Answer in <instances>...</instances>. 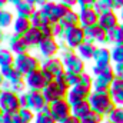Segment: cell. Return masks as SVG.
<instances>
[{
    "mask_svg": "<svg viewBox=\"0 0 123 123\" xmlns=\"http://www.w3.org/2000/svg\"><path fill=\"white\" fill-rule=\"evenodd\" d=\"M6 37H7V36H6V33H4L3 30H0V49L3 47V43L6 42Z\"/></svg>",
    "mask_w": 123,
    "mask_h": 123,
    "instance_id": "cell-49",
    "label": "cell"
},
{
    "mask_svg": "<svg viewBox=\"0 0 123 123\" xmlns=\"http://www.w3.org/2000/svg\"><path fill=\"white\" fill-rule=\"evenodd\" d=\"M107 44H112V46L123 44V23L122 22H120V25L116 29L107 31Z\"/></svg>",
    "mask_w": 123,
    "mask_h": 123,
    "instance_id": "cell-30",
    "label": "cell"
},
{
    "mask_svg": "<svg viewBox=\"0 0 123 123\" xmlns=\"http://www.w3.org/2000/svg\"><path fill=\"white\" fill-rule=\"evenodd\" d=\"M79 19H80V26L83 29H87L90 26L97 25L99 13L93 7H83V9H79Z\"/></svg>",
    "mask_w": 123,
    "mask_h": 123,
    "instance_id": "cell-18",
    "label": "cell"
},
{
    "mask_svg": "<svg viewBox=\"0 0 123 123\" xmlns=\"http://www.w3.org/2000/svg\"><path fill=\"white\" fill-rule=\"evenodd\" d=\"M93 9H94L99 14H100V13H105V12H107V10H112L109 0H96Z\"/></svg>",
    "mask_w": 123,
    "mask_h": 123,
    "instance_id": "cell-37",
    "label": "cell"
},
{
    "mask_svg": "<svg viewBox=\"0 0 123 123\" xmlns=\"http://www.w3.org/2000/svg\"><path fill=\"white\" fill-rule=\"evenodd\" d=\"M33 123H56V120L52 117L50 112H49V107L42 110L40 113H36V117H34V122Z\"/></svg>",
    "mask_w": 123,
    "mask_h": 123,
    "instance_id": "cell-35",
    "label": "cell"
},
{
    "mask_svg": "<svg viewBox=\"0 0 123 123\" xmlns=\"http://www.w3.org/2000/svg\"><path fill=\"white\" fill-rule=\"evenodd\" d=\"M30 23H31V27H37V29H40V30L52 25V23L49 22L47 16L43 13L42 9H37V10L33 13V16L30 17Z\"/></svg>",
    "mask_w": 123,
    "mask_h": 123,
    "instance_id": "cell-27",
    "label": "cell"
},
{
    "mask_svg": "<svg viewBox=\"0 0 123 123\" xmlns=\"http://www.w3.org/2000/svg\"><path fill=\"white\" fill-rule=\"evenodd\" d=\"M86 40V34H85V29L82 26H76V27H70V29H66L64 34L62 37V42L66 49H70V50H76L82 43H85Z\"/></svg>",
    "mask_w": 123,
    "mask_h": 123,
    "instance_id": "cell-5",
    "label": "cell"
},
{
    "mask_svg": "<svg viewBox=\"0 0 123 123\" xmlns=\"http://www.w3.org/2000/svg\"><path fill=\"white\" fill-rule=\"evenodd\" d=\"M36 10H37V7L33 6V4L29 3V1H26V0H23L22 3H19L17 6H14L16 16H19V17H25V19H30Z\"/></svg>",
    "mask_w": 123,
    "mask_h": 123,
    "instance_id": "cell-28",
    "label": "cell"
},
{
    "mask_svg": "<svg viewBox=\"0 0 123 123\" xmlns=\"http://www.w3.org/2000/svg\"><path fill=\"white\" fill-rule=\"evenodd\" d=\"M27 107L34 113H40L42 110L49 107V103L46 102L42 92H29L27 90Z\"/></svg>",
    "mask_w": 123,
    "mask_h": 123,
    "instance_id": "cell-16",
    "label": "cell"
},
{
    "mask_svg": "<svg viewBox=\"0 0 123 123\" xmlns=\"http://www.w3.org/2000/svg\"><path fill=\"white\" fill-rule=\"evenodd\" d=\"M0 123H12L10 115H3V116L0 117Z\"/></svg>",
    "mask_w": 123,
    "mask_h": 123,
    "instance_id": "cell-48",
    "label": "cell"
},
{
    "mask_svg": "<svg viewBox=\"0 0 123 123\" xmlns=\"http://www.w3.org/2000/svg\"><path fill=\"white\" fill-rule=\"evenodd\" d=\"M80 123H90V122H85V120H80Z\"/></svg>",
    "mask_w": 123,
    "mask_h": 123,
    "instance_id": "cell-56",
    "label": "cell"
},
{
    "mask_svg": "<svg viewBox=\"0 0 123 123\" xmlns=\"http://www.w3.org/2000/svg\"><path fill=\"white\" fill-rule=\"evenodd\" d=\"M112 55V64H122L123 63V44L112 46L110 47Z\"/></svg>",
    "mask_w": 123,
    "mask_h": 123,
    "instance_id": "cell-33",
    "label": "cell"
},
{
    "mask_svg": "<svg viewBox=\"0 0 123 123\" xmlns=\"http://www.w3.org/2000/svg\"><path fill=\"white\" fill-rule=\"evenodd\" d=\"M62 123H80V120L76 119V117H73V116H70L67 120H64V122H62Z\"/></svg>",
    "mask_w": 123,
    "mask_h": 123,
    "instance_id": "cell-50",
    "label": "cell"
},
{
    "mask_svg": "<svg viewBox=\"0 0 123 123\" xmlns=\"http://www.w3.org/2000/svg\"><path fill=\"white\" fill-rule=\"evenodd\" d=\"M113 70L117 79H123V63L122 64H113Z\"/></svg>",
    "mask_w": 123,
    "mask_h": 123,
    "instance_id": "cell-43",
    "label": "cell"
},
{
    "mask_svg": "<svg viewBox=\"0 0 123 123\" xmlns=\"http://www.w3.org/2000/svg\"><path fill=\"white\" fill-rule=\"evenodd\" d=\"M63 34H64V29L62 27L60 23L52 25V36H53V39H56V40H62Z\"/></svg>",
    "mask_w": 123,
    "mask_h": 123,
    "instance_id": "cell-39",
    "label": "cell"
},
{
    "mask_svg": "<svg viewBox=\"0 0 123 123\" xmlns=\"http://www.w3.org/2000/svg\"><path fill=\"white\" fill-rule=\"evenodd\" d=\"M25 83H26V87L29 92H43V89L49 85L40 69L25 76Z\"/></svg>",
    "mask_w": 123,
    "mask_h": 123,
    "instance_id": "cell-11",
    "label": "cell"
},
{
    "mask_svg": "<svg viewBox=\"0 0 123 123\" xmlns=\"http://www.w3.org/2000/svg\"><path fill=\"white\" fill-rule=\"evenodd\" d=\"M19 103H20V109L27 107V92L19 94Z\"/></svg>",
    "mask_w": 123,
    "mask_h": 123,
    "instance_id": "cell-44",
    "label": "cell"
},
{
    "mask_svg": "<svg viewBox=\"0 0 123 123\" xmlns=\"http://www.w3.org/2000/svg\"><path fill=\"white\" fill-rule=\"evenodd\" d=\"M66 79H67L69 87H74L76 85H79L80 74H76V73H67V72H66Z\"/></svg>",
    "mask_w": 123,
    "mask_h": 123,
    "instance_id": "cell-40",
    "label": "cell"
},
{
    "mask_svg": "<svg viewBox=\"0 0 123 123\" xmlns=\"http://www.w3.org/2000/svg\"><path fill=\"white\" fill-rule=\"evenodd\" d=\"M3 115H4V113H3V112H1V109H0V117H1Z\"/></svg>",
    "mask_w": 123,
    "mask_h": 123,
    "instance_id": "cell-55",
    "label": "cell"
},
{
    "mask_svg": "<svg viewBox=\"0 0 123 123\" xmlns=\"http://www.w3.org/2000/svg\"><path fill=\"white\" fill-rule=\"evenodd\" d=\"M26 1L31 3V4H33V6H36L37 9H42V7H43V6H44L49 0H26Z\"/></svg>",
    "mask_w": 123,
    "mask_h": 123,
    "instance_id": "cell-46",
    "label": "cell"
},
{
    "mask_svg": "<svg viewBox=\"0 0 123 123\" xmlns=\"http://www.w3.org/2000/svg\"><path fill=\"white\" fill-rule=\"evenodd\" d=\"M23 39H25V42L27 43V46H29V49H33V47H39L40 46V43L43 42V39H44V36H43V33L40 29H37V27H30L27 33L23 36Z\"/></svg>",
    "mask_w": 123,
    "mask_h": 123,
    "instance_id": "cell-21",
    "label": "cell"
},
{
    "mask_svg": "<svg viewBox=\"0 0 123 123\" xmlns=\"http://www.w3.org/2000/svg\"><path fill=\"white\" fill-rule=\"evenodd\" d=\"M40 63L42 60L39 57H36L34 55H31L30 52H26V53H22V55H17L14 57V63L13 66L23 74V76H27L31 72H36L40 69Z\"/></svg>",
    "mask_w": 123,
    "mask_h": 123,
    "instance_id": "cell-4",
    "label": "cell"
},
{
    "mask_svg": "<svg viewBox=\"0 0 123 123\" xmlns=\"http://www.w3.org/2000/svg\"><path fill=\"white\" fill-rule=\"evenodd\" d=\"M67 92H69V89H67L66 86H63V85H60L59 82L53 80L52 83H49V85L43 89V92L42 93H43L46 102L50 105V103H53V102H56V100L66 99Z\"/></svg>",
    "mask_w": 123,
    "mask_h": 123,
    "instance_id": "cell-9",
    "label": "cell"
},
{
    "mask_svg": "<svg viewBox=\"0 0 123 123\" xmlns=\"http://www.w3.org/2000/svg\"><path fill=\"white\" fill-rule=\"evenodd\" d=\"M90 112H92V107H90V103L87 100H83V102L72 106V116L79 119V120H83Z\"/></svg>",
    "mask_w": 123,
    "mask_h": 123,
    "instance_id": "cell-26",
    "label": "cell"
},
{
    "mask_svg": "<svg viewBox=\"0 0 123 123\" xmlns=\"http://www.w3.org/2000/svg\"><path fill=\"white\" fill-rule=\"evenodd\" d=\"M119 19H120V22L123 23V7L119 10Z\"/></svg>",
    "mask_w": 123,
    "mask_h": 123,
    "instance_id": "cell-54",
    "label": "cell"
},
{
    "mask_svg": "<svg viewBox=\"0 0 123 123\" xmlns=\"http://www.w3.org/2000/svg\"><path fill=\"white\" fill-rule=\"evenodd\" d=\"M34 117H36V113L31 112L29 107H23L17 113L10 115L12 123H33L34 122Z\"/></svg>",
    "mask_w": 123,
    "mask_h": 123,
    "instance_id": "cell-24",
    "label": "cell"
},
{
    "mask_svg": "<svg viewBox=\"0 0 123 123\" xmlns=\"http://www.w3.org/2000/svg\"><path fill=\"white\" fill-rule=\"evenodd\" d=\"M109 94L116 106H123V79L116 77L113 80V83L109 89Z\"/></svg>",
    "mask_w": 123,
    "mask_h": 123,
    "instance_id": "cell-20",
    "label": "cell"
},
{
    "mask_svg": "<svg viewBox=\"0 0 123 123\" xmlns=\"http://www.w3.org/2000/svg\"><path fill=\"white\" fill-rule=\"evenodd\" d=\"M93 74V90L96 92H109L113 80L116 79L113 64L109 66H92Z\"/></svg>",
    "mask_w": 123,
    "mask_h": 123,
    "instance_id": "cell-1",
    "label": "cell"
},
{
    "mask_svg": "<svg viewBox=\"0 0 123 123\" xmlns=\"http://www.w3.org/2000/svg\"><path fill=\"white\" fill-rule=\"evenodd\" d=\"M14 57L16 56L7 47H1L0 49V69L1 67H6V66H13Z\"/></svg>",
    "mask_w": 123,
    "mask_h": 123,
    "instance_id": "cell-32",
    "label": "cell"
},
{
    "mask_svg": "<svg viewBox=\"0 0 123 123\" xmlns=\"http://www.w3.org/2000/svg\"><path fill=\"white\" fill-rule=\"evenodd\" d=\"M43 13L47 16L49 22L52 25H56V23H60L62 19L67 14V12L70 10L67 6L62 4L60 1H55V0H49L43 7H42Z\"/></svg>",
    "mask_w": 123,
    "mask_h": 123,
    "instance_id": "cell-6",
    "label": "cell"
},
{
    "mask_svg": "<svg viewBox=\"0 0 123 123\" xmlns=\"http://www.w3.org/2000/svg\"><path fill=\"white\" fill-rule=\"evenodd\" d=\"M92 62H93V64H96V66H109V64H112L110 49L107 46H97Z\"/></svg>",
    "mask_w": 123,
    "mask_h": 123,
    "instance_id": "cell-19",
    "label": "cell"
},
{
    "mask_svg": "<svg viewBox=\"0 0 123 123\" xmlns=\"http://www.w3.org/2000/svg\"><path fill=\"white\" fill-rule=\"evenodd\" d=\"M0 109L4 115H14L20 110L19 94L10 90H1L0 93Z\"/></svg>",
    "mask_w": 123,
    "mask_h": 123,
    "instance_id": "cell-7",
    "label": "cell"
},
{
    "mask_svg": "<svg viewBox=\"0 0 123 123\" xmlns=\"http://www.w3.org/2000/svg\"><path fill=\"white\" fill-rule=\"evenodd\" d=\"M93 90L89 89V87H85L82 85H76L74 87H70L69 92H67V96H66V100L70 103V106H74L83 100H87L90 93Z\"/></svg>",
    "mask_w": 123,
    "mask_h": 123,
    "instance_id": "cell-13",
    "label": "cell"
},
{
    "mask_svg": "<svg viewBox=\"0 0 123 123\" xmlns=\"http://www.w3.org/2000/svg\"><path fill=\"white\" fill-rule=\"evenodd\" d=\"M49 112L56 123H62L72 116V106L66 99H60L49 105Z\"/></svg>",
    "mask_w": 123,
    "mask_h": 123,
    "instance_id": "cell-8",
    "label": "cell"
},
{
    "mask_svg": "<svg viewBox=\"0 0 123 123\" xmlns=\"http://www.w3.org/2000/svg\"><path fill=\"white\" fill-rule=\"evenodd\" d=\"M79 85H82V86H85V87H89V89L93 90V74L92 73H87V72L82 73V74H80Z\"/></svg>",
    "mask_w": 123,
    "mask_h": 123,
    "instance_id": "cell-36",
    "label": "cell"
},
{
    "mask_svg": "<svg viewBox=\"0 0 123 123\" xmlns=\"http://www.w3.org/2000/svg\"><path fill=\"white\" fill-rule=\"evenodd\" d=\"M23 0H7V4H12V6H17L19 3H22Z\"/></svg>",
    "mask_w": 123,
    "mask_h": 123,
    "instance_id": "cell-51",
    "label": "cell"
},
{
    "mask_svg": "<svg viewBox=\"0 0 123 123\" xmlns=\"http://www.w3.org/2000/svg\"><path fill=\"white\" fill-rule=\"evenodd\" d=\"M3 77L6 82L9 83H19V82H25V76L14 67V66H6L0 69Z\"/></svg>",
    "mask_w": 123,
    "mask_h": 123,
    "instance_id": "cell-22",
    "label": "cell"
},
{
    "mask_svg": "<svg viewBox=\"0 0 123 123\" xmlns=\"http://www.w3.org/2000/svg\"><path fill=\"white\" fill-rule=\"evenodd\" d=\"M40 69L44 70V72H47V73H50L55 79L64 73V67H63L62 59L59 56L50 57V59H43L42 63H40Z\"/></svg>",
    "mask_w": 123,
    "mask_h": 123,
    "instance_id": "cell-15",
    "label": "cell"
},
{
    "mask_svg": "<svg viewBox=\"0 0 123 123\" xmlns=\"http://www.w3.org/2000/svg\"><path fill=\"white\" fill-rule=\"evenodd\" d=\"M16 16L7 10V9H0V30H7L13 26V22H14Z\"/></svg>",
    "mask_w": 123,
    "mask_h": 123,
    "instance_id": "cell-31",
    "label": "cell"
},
{
    "mask_svg": "<svg viewBox=\"0 0 123 123\" xmlns=\"http://www.w3.org/2000/svg\"><path fill=\"white\" fill-rule=\"evenodd\" d=\"M94 3H96V0H77L79 9H83V7H93Z\"/></svg>",
    "mask_w": 123,
    "mask_h": 123,
    "instance_id": "cell-42",
    "label": "cell"
},
{
    "mask_svg": "<svg viewBox=\"0 0 123 123\" xmlns=\"http://www.w3.org/2000/svg\"><path fill=\"white\" fill-rule=\"evenodd\" d=\"M96 49H97L96 44H93L90 42H86V40H85V43H82V44L76 49V53L79 55V57L83 62H89V60H93V56H94Z\"/></svg>",
    "mask_w": 123,
    "mask_h": 123,
    "instance_id": "cell-23",
    "label": "cell"
},
{
    "mask_svg": "<svg viewBox=\"0 0 123 123\" xmlns=\"http://www.w3.org/2000/svg\"><path fill=\"white\" fill-rule=\"evenodd\" d=\"M7 4V0H0V9H4Z\"/></svg>",
    "mask_w": 123,
    "mask_h": 123,
    "instance_id": "cell-53",
    "label": "cell"
},
{
    "mask_svg": "<svg viewBox=\"0 0 123 123\" xmlns=\"http://www.w3.org/2000/svg\"><path fill=\"white\" fill-rule=\"evenodd\" d=\"M42 33H43L44 37H53L52 36V25L47 26V27H44V29H42Z\"/></svg>",
    "mask_w": 123,
    "mask_h": 123,
    "instance_id": "cell-47",
    "label": "cell"
},
{
    "mask_svg": "<svg viewBox=\"0 0 123 123\" xmlns=\"http://www.w3.org/2000/svg\"><path fill=\"white\" fill-rule=\"evenodd\" d=\"M97 25L106 31H110L113 29H116L119 25H120V19H119V13L115 12V10H107L105 13H100L99 14V22Z\"/></svg>",
    "mask_w": 123,
    "mask_h": 123,
    "instance_id": "cell-12",
    "label": "cell"
},
{
    "mask_svg": "<svg viewBox=\"0 0 123 123\" xmlns=\"http://www.w3.org/2000/svg\"><path fill=\"white\" fill-rule=\"evenodd\" d=\"M109 3H110L112 10H115V12H119L123 7V0H109Z\"/></svg>",
    "mask_w": 123,
    "mask_h": 123,
    "instance_id": "cell-41",
    "label": "cell"
},
{
    "mask_svg": "<svg viewBox=\"0 0 123 123\" xmlns=\"http://www.w3.org/2000/svg\"><path fill=\"white\" fill-rule=\"evenodd\" d=\"M59 57L62 59L64 72H67V73H76V74H82V73L86 72V62H83L79 57V55L76 53V50H70V49L62 50Z\"/></svg>",
    "mask_w": 123,
    "mask_h": 123,
    "instance_id": "cell-3",
    "label": "cell"
},
{
    "mask_svg": "<svg viewBox=\"0 0 123 123\" xmlns=\"http://www.w3.org/2000/svg\"><path fill=\"white\" fill-rule=\"evenodd\" d=\"M87 102L90 103V107H92L93 112L102 115L103 117H107V115L116 107V105L113 103L109 92H96V90H93L89 96V99H87Z\"/></svg>",
    "mask_w": 123,
    "mask_h": 123,
    "instance_id": "cell-2",
    "label": "cell"
},
{
    "mask_svg": "<svg viewBox=\"0 0 123 123\" xmlns=\"http://www.w3.org/2000/svg\"><path fill=\"white\" fill-rule=\"evenodd\" d=\"M110 123H123V106H116L106 117Z\"/></svg>",
    "mask_w": 123,
    "mask_h": 123,
    "instance_id": "cell-34",
    "label": "cell"
},
{
    "mask_svg": "<svg viewBox=\"0 0 123 123\" xmlns=\"http://www.w3.org/2000/svg\"><path fill=\"white\" fill-rule=\"evenodd\" d=\"M7 49H9L14 56L22 55V53H26V52L30 50L29 46H27V43L25 42L23 36H17V34H14V33H12L10 36H7Z\"/></svg>",
    "mask_w": 123,
    "mask_h": 123,
    "instance_id": "cell-17",
    "label": "cell"
},
{
    "mask_svg": "<svg viewBox=\"0 0 123 123\" xmlns=\"http://www.w3.org/2000/svg\"><path fill=\"white\" fill-rule=\"evenodd\" d=\"M85 34H86V42H90L96 46L107 44V33L99 25H94V26H90V27L85 29Z\"/></svg>",
    "mask_w": 123,
    "mask_h": 123,
    "instance_id": "cell-14",
    "label": "cell"
},
{
    "mask_svg": "<svg viewBox=\"0 0 123 123\" xmlns=\"http://www.w3.org/2000/svg\"><path fill=\"white\" fill-rule=\"evenodd\" d=\"M103 123H110V122H107V120H105V122H103Z\"/></svg>",
    "mask_w": 123,
    "mask_h": 123,
    "instance_id": "cell-57",
    "label": "cell"
},
{
    "mask_svg": "<svg viewBox=\"0 0 123 123\" xmlns=\"http://www.w3.org/2000/svg\"><path fill=\"white\" fill-rule=\"evenodd\" d=\"M57 1H60L62 4L67 6L69 9H74L77 6V0H57Z\"/></svg>",
    "mask_w": 123,
    "mask_h": 123,
    "instance_id": "cell-45",
    "label": "cell"
},
{
    "mask_svg": "<svg viewBox=\"0 0 123 123\" xmlns=\"http://www.w3.org/2000/svg\"><path fill=\"white\" fill-rule=\"evenodd\" d=\"M31 27V23H30V19H25V17H19L16 16L14 22H13V33L17 34V36H25L27 30Z\"/></svg>",
    "mask_w": 123,
    "mask_h": 123,
    "instance_id": "cell-29",
    "label": "cell"
},
{
    "mask_svg": "<svg viewBox=\"0 0 123 123\" xmlns=\"http://www.w3.org/2000/svg\"><path fill=\"white\" fill-rule=\"evenodd\" d=\"M62 27L66 30V29H70V27H76V26H80V19H79V10H74V9H70L67 12V14L62 19L60 22Z\"/></svg>",
    "mask_w": 123,
    "mask_h": 123,
    "instance_id": "cell-25",
    "label": "cell"
},
{
    "mask_svg": "<svg viewBox=\"0 0 123 123\" xmlns=\"http://www.w3.org/2000/svg\"><path fill=\"white\" fill-rule=\"evenodd\" d=\"M9 90L16 93V94H22V93L27 92V87H26V83L25 82H19V83H10Z\"/></svg>",
    "mask_w": 123,
    "mask_h": 123,
    "instance_id": "cell-38",
    "label": "cell"
},
{
    "mask_svg": "<svg viewBox=\"0 0 123 123\" xmlns=\"http://www.w3.org/2000/svg\"><path fill=\"white\" fill-rule=\"evenodd\" d=\"M40 56H42V60L43 59H50V57H56L59 56L62 52L60 49V42L53 39V37H44L43 42L40 43V46L37 47Z\"/></svg>",
    "mask_w": 123,
    "mask_h": 123,
    "instance_id": "cell-10",
    "label": "cell"
},
{
    "mask_svg": "<svg viewBox=\"0 0 123 123\" xmlns=\"http://www.w3.org/2000/svg\"><path fill=\"white\" fill-rule=\"evenodd\" d=\"M4 82H6V80H4V77H3V74H1V72H0V89L3 87V85H4Z\"/></svg>",
    "mask_w": 123,
    "mask_h": 123,
    "instance_id": "cell-52",
    "label": "cell"
}]
</instances>
